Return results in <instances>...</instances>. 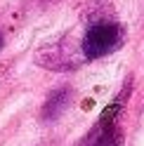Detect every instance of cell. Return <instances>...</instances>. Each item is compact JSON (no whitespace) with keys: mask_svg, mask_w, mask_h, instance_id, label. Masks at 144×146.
I'll return each instance as SVG.
<instances>
[{"mask_svg":"<svg viewBox=\"0 0 144 146\" xmlns=\"http://www.w3.org/2000/svg\"><path fill=\"white\" fill-rule=\"evenodd\" d=\"M128 97H130V80L118 92V97H113V102L99 113V118L95 120V125L90 127V132L83 137L78 146H125L121 115L128 104Z\"/></svg>","mask_w":144,"mask_h":146,"instance_id":"cell-1","label":"cell"},{"mask_svg":"<svg viewBox=\"0 0 144 146\" xmlns=\"http://www.w3.org/2000/svg\"><path fill=\"white\" fill-rule=\"evenodd\" d=\"M125 42V29L123 24L113 19H99L92 21L85 29L83 38H80V52L85 59H102L109 57L116 50H121Z\"/></svg>","mask_w":144,"mask_h":146,"instance_id":"cell-2","label":"cell"},{"mask_svg":"<svg viewBox=\"0 0 144 146\" xmlns=\"http://www.w3.org/2000/svg\"><path fill=\"white\" fill-rule=\"evenodd\" d=\"M71 99H73V90L71 85H59L47 94V99L43 102L40 108V120L43 123H55L57 118H61V113L69 108Z\"/></svg>","mask_w":144,"mask_h":146,"instance_id":"cell-3","label":"cell"},{"mask_svg":"<svg viewBox=\"0 0 144 146\" xmlns=\"http://www.w3.org/2000/svg\"><path fill=\"white\" fill-rule=\"evenodd\" d=\"M3 45H5V33H3V29H0V50H3Z\"/></svg>","mask_w":144,"mask_h":146,"instance_id":"cell-4","label":"cell"}]
</instances>
